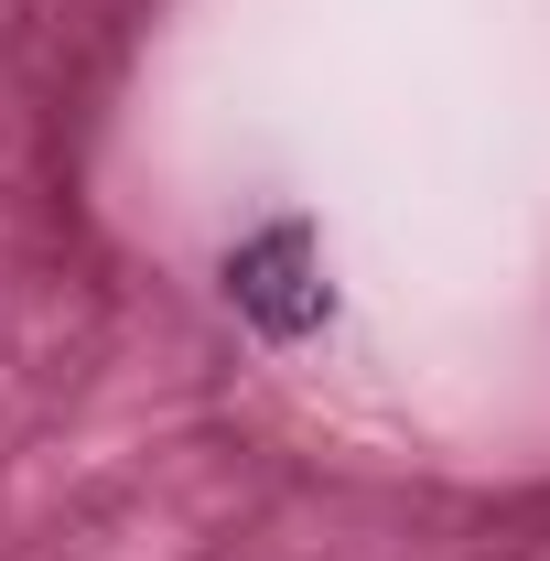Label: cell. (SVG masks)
Returning a JSON list of instances; mask_svg holds the SVG:
<instances>
[{
	"instance_id": "obj_1",
	"label": "cell",
	"mask_w": 550,
	"mask_h": 561,
	"mask_svg": "<svg viewBox=\"0 0 550 561\" xmlns=\"http://www.w3.org/2000/svg\"><path fill=\"white\" fill-rule=\"evenodd\" d=\"M227 302L260 324V335H302V324H324V280H313V227L302 216H280V227H260L238 260H227Z\"/></svg>"
}]
</instances>
